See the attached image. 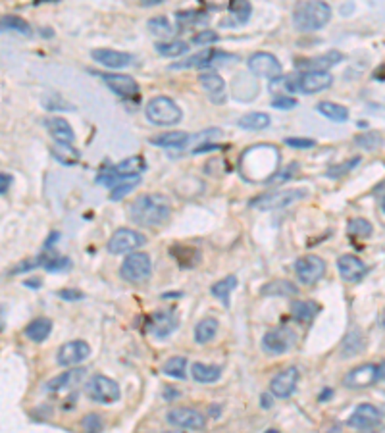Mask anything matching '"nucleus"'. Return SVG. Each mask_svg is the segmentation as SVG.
Returning a JSON list of instances; mask_svg holds the SVG:
<instances>
[{"instance_id": "1", "label": "nucleus", "mask_w": 385, "mask_h": 433, "mask_svg": "<svg viewBox=\"0 0 385 433\" xmlns=\"http://www.w3.org/2000/svg\"><path fill=\"white\" fill-rule=\"evenodd\" d=\"M172 216V206L166 197L158 193H146L131 202L130 218L133 224L143 227H158Z\"/></svg>"}, {"instance_id": "2", "label": "nucleus", "mask_w": 385, "mask_h": 433, "mask_svg": "<svg viewBox=\"0 0 385 433\" xmlns=\"http://www.w3.org/2000/svg\"><path fill=\"white\" fill-rule=\"evenodd\" d=\"M277 162H279V152L276 147H253L243 152L241 158V171L243 176L248 179H256V181H268L274 173H276Z\"/></svg>"}, {"instance_id": "3", "label": "nucleus", "mask_w": 385, "mask_h": 433, "mask_svg": "<svg viewBox=\"0 0 385 433\" xmlns=\"http://www.w3.org/2000/svg\"><path fill=\"white\" fill-rule=\"evenodd\" d=\"M331 20V8L328 2H300L293 10V25L299 31H318Z\"/></svg>"}, {"instance_id": "4", "label": "nucleus", "mask_w": 385, "mask_h": 433, "mask_svg": "<svg viewBox=\"0 0 385 433\" xmlns=\"http://www.w3.org/2000/svg\"><path fill=\"white\" fill-rule=\"evenodd\" d=\"M146 120L153 125H176L181 122V108L169 97H154L146 102Z\"/></svg>"}, {"instance_id": "5", "label": "nucleus", "mask_w": 385, "mask_h": 433, "mask_svg": "<svg viewBox=\"0 0 385 433\" xmlns=\"http://www.w3.org/2000/svg\"><path fill=\"white\" fill-rule=\"evenodd\" d=\"M85 395L91 399V401L99 402V404H114L120 401V385L115 383L114 379L108 378V376H92L87 383H85Z\"/></svg>"}, {"instance_id": "6", "label": "nucleus", "mask_w": 385, "mask_h": 433, "mask_svg": "<svg viewBox=\"0 0 385 433\" xmlns=\"http://www.w3.org/2000/svg\"><path fill=\"white\" fill-rule=\"evenodd\" d=\"M308 194L307 189H279L274 193H266L251 201V206L258 210H277L291 206L295 202L302 201Z\"/></svg>"}, {"instance_id": "7", "label": "nucleus", "mask_w": 385, "mask_h": 433, "mask_svg": "<svg viewBox=\"0 0 385 433\" xmlns=\"http://www.w3.org/2000/svg\"><path fill=\"white\" fill-rule=\"evenodd\" d=\"M150 274H153V264L146 253H131L120 268V276L127 283H145L150 278Z\"/></svg>"}, {"instance_id": "8", "label": "nucleus", "mask_w": 385, "mask_h": 433, "mask_svg": "<svg viewBox=\"0 0 385 433\" xmlns=\"http://www.w3.org/2000/svg\"><path fill=\"white\" fill-rule=\"evenodd\" d=\"M295 341H297V333L293 332L289 325L274 327L262 337V350L270 356L284 355L295 345Z\"/></svg>"}, {"instance_id": "9", "label": "nucleus", "mask_w": 385, "mask_h": 433, "mask_svg": "<svg viewBox=\"0 0 385 433\" xmlns=\"http://www.w3.org/2000/svg\"><path fill=\"white\" fill-rule=\"evenodd\" d=\"M146 243V237L143 233L130 229V227H120L112 233V237L108 239V253L110 255H125V253H133L135 248L143 247Z\"/></svg>"}, {"instance_id": "10", "label": "nucleus", "mask_w": 385, "mask_h": 433, "mask_svg": "<svg viewBox=\"0 0 385 433\" xmlns=\"http://www.w3.org/2000/svg\"><path fill=\"white\" fill-rule=\"evenodd\" d=\"M246 64H248V70H251L253 76L270 79V81L281 78V71H284L279 60L274 55H270V52H254Z\"/></svg>"}, {"instance_id": "11", "label": "nucleus", "mask_w": 385, "mask_h": 433, "mask_svg": "<svg viewBox=\"0 0 385 433\" xmlns=\"http://www.w3.org/2000/svg\"><path fill=\"white\" fill-rule=\"evenodd\" d=\"M295 274L302 285H314L316 281L322 279L326 274V262H323V258L316 255L300 256L295 262Z\"/></svg>"}, {"instance_id": "12", "label": "nucleus", "mask_w": 385, "mask_h": 433, "mask_svg": "<svg viewBox=\"0 0 385 433\" xmlns=\"http://www.w3.org/2000/svg\"><path fill=\"white\" fill-rule=\"evenodd\" d=\"M299 379V370L295 366H289V368H285V370H281L272 378V381H270V393L277 397V399H289L297 391Z\"/></svg>"}, {"instance_id": "13", "label": "nucleus", "mask_w": 385, "mask_h": 433, "mask_svg": "<svg viewBox=\"0 0 385 433\" xmlns=\"http://www.w3.org/2000/svg\"><path fill=\"white\" fill-rule=\"evenodd\" d=\"M377 379H379L377 364H360L351 371H346V376L343 378V385L349 389H366V387L374 385Z\"/></svg>"}, {"instance_id": "14", "label": "nucleus", "mask_w": 385, "mask_h": 433, "mask_svg": "<svg viewBox=\"0 0 385 433\" xmlns=\"http://www.w3.org/2000/svg\"><path fill=\"white\" fill-rule=\"evenodd\" d=\"M168 424L181 427V430H202L206 425V418L200 414L199 410L187 409V406H177L166 414Z\"/></svg>"}, {"instance_id": "15", "label": "nucleus", "mask_w": 385, "mask_h": 433, "mask_svg": "<svg viewBox=\"0 0 385 433\" xmlns=\"http://www.w3.org/2000/svg\"><path fill=\"white\" fill-rule=\"evenodd\" d=\"M333 78L328 71H307L297 78V91L302 94H314L331 87Z\"/></svg>"}, {"instance_id": "16", "label": "nucleus", "mask_w": 385, "mask_h": 433, "mask_svg": "<svg viewBox=\"0 0 385 433\" xmlns=\"http://www.w3.org/2000/svg\"><path fill=\"white\" fill-rule=\"evenodd\" d=\"M89 355H91V347L85 341H69L66 345H62L60 350H58V364L71 368V366H77V364L87 360Z\"/></svg>"}, {"instance_id": "17", "label": "nucleus", "mask_w": 385, "mask_h": 433, "mask_svg": "<svg viewBox=\"0 0 385 433\" xmlns=\"http://www.w3.org/2000/svg\"><path fill=\"white\" fill-rule=\"evenodd\" d=\"M100 79L110 87V91L115 93L120 99H133L139 94V85L131 76L123 73H100Z\"/></svg>"}, {"instance_id": "18", "label": "nucleus", "mask_w": 385, "mask_h": 433, "mask_svg": "<svg viewBox=\"0 0 385 433\" xmlns=\"http://www.w3.org/2000/svg\"><path fill=\"white\" fill-rule=\"evenodd\" d=\"M199 83L202 87V91L208 94L210 102L214 104H223L227 101V94H225V81L220 78L218 71H202L199 76Z\"/></svg>"}, {"instance_id": "19", "label": "nucleus", "mask_w": 385, "mask_h": 433, "mask_svg": "<svg viewBox=\"0 0 385 433\" xmlns=\"http://www.w3.org/2000/svg\"><path fill=\"white\" fill-rule=\"evenodd\" d=\"M379 422H382V410L374 406V404L364 402V404H358L354 409L346 424L351 427H356V430H370V427H376Z\"/></svg>"}, {"instance_id": "20", "label": "nucleus", "mask_w": 385, "mask_h": 433, "mask_svg": "<svg viewBox=\"0 0 385 433\" xmlns=\"http://www.w3.org/2000/svg\"><path fill=\"white\" fill-rule=\"evenodd\" d=\"M337 270L345 281H349V283H358V281L364 279V276L368 274V266L362 262L358 256L343 255L339 256Z\"/></svg>"}, {"instance_id": "21", "label": "nucleus", "mask_w": 385, "mask_h": 433, "mask_svg": "<svg viewBox=\"0 0 385 433\" xmlns=\"http://www.w3.org/2000/svg\"><path fill=\"white\" fill-rule=\"evenodd\" d=\"M177 325H179V318L172 310L156 312L148 322V332L153 333L156 339H164V337H168L169 333L176 332Z\"/></svg>"}, {"instance_id": "22", "label": "nucleus", "mask_w": 385, "mask_h": 433, "mask_svg": "<svg viewBox=\"0 0 385 433\" xmlns=\"http://www.w3.org/2000/svg\"><path fill=\"white\" fill-rule=\"evenodd\" d=\"M343 60V55L339 50H330V52H323L320 56H312V58H302V60H297V68L299 70L307 71H326L333 68L335 64H339Z\"/></svg>"}, {"instance_id": "23", "label": "nucleus", "mask_w": 385, "mask_h": 433, "mask_svg": "<svg viewBox=\"0 0 385 433\" xmlns=\"http://www.w3.org/2000/svg\"><path fill=\"white\" fill-rule=\"evenodd\" d=\"M92 60L99 62L100 66H106L110 70H122L131 64V55L122 52V50H112V48H94L91 52Z\"/></svg>"}, {"instance_id": "24", "label": "nucleus", "mask_w": 385, "mask_h": 433, "mask_svg": "<svg viewBox=\"0 0 385 433\" xmlns=\"http://www.w3.org/2000/svg\"><path fill=\"white\" fill-rule=\"evenodd\" d=\"M46 127L52 135V139L60 145V147H71L76 141V133L71 129V125L64 120V118H48L46 120Z\"/></svg>"}, {"instance_id": "25", "label": "nucleus", "mask_w": 385, "mask_h": 433, "mask_svg": "<svg viewBox=\"0 0 385 433\" xmlns=\"http://www.w3.org/2000/svg\"><path fill=\"white\" fill-rule=\"evenodd\" d=\"M145 170V158H143V156H131V158H125V160H122L120 164H115L114 168H112V173H114L118 179L127 181V179L139 178Z\"/></svg>"}, {"instance_id": "26", "label": "nucleus", "mask_w": 385, "mask_h": 433, "mask_svg": "<svg viewBox=\"0 0 385 433\" xmlns=\"http://www.w3.org/2000/svg\"><path fill=\"white\" fill-rule=\"evenodd\" d=\"M85 370L83 368H74V370L62 371L60 376L52 378L48 383H46V391L50 393H58V391H64V389H69V387L77 385L79 381H83Z\"/></svg>"}, {"instance_id": "27", "label": "nucleus", "mask_w": 385, "mask_h": 433, "mask_svg": "<svg viewBox=\"0 0 385 433\" xmlns=\"http://www.w3.org/2000/svg\"><path fill=\"white\" fill-rule=\"evenodd\" d=\"M154 147L162 148H183L191 143V135L185 132H168L160 133V135H154L148 141Z\"/></svg>"}, {"instance_id": "28", "label": "nucleus", "mask_w": 385, "mask_h": 433, "mask_svg": "<svg viewBox=\"0 0 385 433\" xmlns=\"http://www.w3.org/2000/svg\"><path fill=\"white\" fill-rule=\"evenodd\" d=\"M299 293V287L289 279H272L260 287V294L264 297H293Z\"/></svg>"}, {"instance_id": "29", "label": "nucleus", "mask_w": 385, "mask_h": 433, "mask_svg": "<svg viewBox=\"0 0 385 433\" xmlns=\"http://www.w3.org/2000/svg\"><path fill=\"white\" fill-rule=\"evenodd\" d=\"M191 374L192 379L199 381V383H214V381L222 378V366L195 362L191 366Z\"/></svg>"}, {"instance_id": "30", "label": "nucleus", "mask_w": 385, "mask_h": 433, "mask_svg": "<svg viewBox=\"0 0 385 433\" xmlns=\"http://www.w3.org/2000/svg\"><path fill=\"white\" fill-rule=\"evenodd\" d=\"M214 48H202L199 52H195L189 58H185L181 62L172 64V70H187V68H206L210 60L214 58Z\"/></svg>"}, {"instance_id": "31", "label": "nucleus", "mask_w": 385, "mask_h": 433, "mask_svg": "<svg viewBox=\"0 0 385 433\" xmlns=\"http://www.w3.org/2000/svg\"><path fill=\"white\" fill-rule=\"evenodd\" d=\"M50 332H52V322L48 318H37L25 327L23 333H25L27 339L35 341V343H43L50 335Z\"/></svg>"}, {"instance_id": "32", "label": "nucleus", "mask_w": 385, "mask_h": 433, "mask_svg": "<svg viewBox=\"0 0 385 433\" xmlns=\"http://www.w3.org/2000/svg\"><path fill=\"white\" fill-rule=\"evenodd\" d=\"M270 124H272V118L268 114H264V112H248L243 118H239L237 122L239 127L246 129V132H262Z\"/></svg>"}, {"instance_id": "33", "label": "nucleus", "mask_w": 385, "mask_h": 433, "mask_svg": "<svg viewBox=\"0 0 385 433\" xmlns=\"http://www.w3.org/2000/svg\"><path fill=\"white\" fill-rule=\"evenodd\" d=\"M318 308L320 306L314 301H295L291 304V314L300 324H310L318 314Z\"/></svg>"}, {"instance_id": "34", "label": "nucleus", "mask_w": 385, "mask_h": 433, "mask_svg": "<svg viewBox=\"0 0 385 433\" xmlns=\"http://www.w3.org/2000/svg\"><path fill=\"white\" fill-rule=\"evenodd\" d=\"M237 289V278L235 276H227V278L216 281L214 285L210 287V293L212 297H216L218 301H222L225 306H230V294L231 291Z\"/></svg>"}, {"instance_id": "35", "label": "nucleus", "mask_w": 385, "mask_h": 433, "mask_svg": "<svg viewBox=\"0 0 385 433\" xmlns=\"http://www.w3.org/2000/svg\"><path fill=\"white\" fill-rule=\"evenodd\" d=\"M218 320L216 318H204L199 324L195 325V341L199 345H204L208 341H212L218 333Z\"/></svg>"}, {"instance_id": "36", "label": "nucleus", "mask_w": 385, "mask_h": 433, "mask_svg": "<svg viewBox=\"0 0 385 433\" xmlns=\"http://www.w3.org/2000/svg\"><path fill=\"white\" fill-rule=\"evenodd\" d=\"M316 110L331 122H346L349 120V110L345 106H341V104H335V102L322 101L316 106Z\"/></svg>"}, {"instance_id": "37", "label": "nucleus", "mask_w": 385, "mask_h": 433, "mask_svg": "<svg viewBox=\"0 0 385 433\" xmlns=\"http://www.w3.org/2000/svg\"><path fill=\"white\" fill-rule=\"evenodd\" d=\"M37 260H38V264H41V266L48 271H62V270H68V268H71V260H69V258H66V256H58V255L50 256L48 255V250H43V255L38 256Z\"/></svg>"}, {"instance_id": "38", "label": "nucleus", "mask_w": 385, "mask_h": 433, "mask_svg": "<svg viewBox=\"0 0 385 433\" xmlns=\"http://www.w3.org/2000/svg\"><path fill=\"white\" fill-rule=\"evenodd\" d=\"M346 232L354 239H368L372 232H374V227H372V224L366 218H353L349 222V225H346Z\"/></svg>"}, {"instance_id": "39", "label": "nucleus", "mask_w": 385, "mask_h": 433, "mask_svg": "<svg viewBox=\"0 0 385 433\" xmlns=\"http://www.w3.org/2000/svg\"><path fill=\"white\" fill-rule=\"evenodd\" d=\"M156 52L166 58H177L189 50V45L185 41H168V43H156Z\"/></svg>"}, {"instance_id": "40", "label": "nucleus", "mask_w": 385, "mask_h": 433, "mask_svg": "<svg viewBox=\"0 0 385 433\" xmlns=\"http://www.w3.org/2000/svg\"><path fill=\"white\" fill-rule=\"evenodd\" d=\"M251 12H253V6L246 0L230 4V17H233V25H245L251 17Z\"/></svg>"}, {"instance_id": "41", "label": "nucleus", "mask_w": 385, "mask_h": 433, "mask_svg": "<svg viewBox=\"0 0 385 433\" xmlns=\"http://www.w3.org/2000/svg\"><path fill=\"white\" fill-rule=\"evenodd\" d=\"M2 31H10V33H20V35H25L29 37L31 35V25L23 20V17L18 16H4L2 17Z\"/></svg>"}, {"instance_id": "42", "label": "nucleus", "mask_w": 385, "mask_h": 433, "mask_svg": "<svg viewBox=\"0 0 385 433\" xmlns=\"http://www.w3.org/2000/svg\"><path fill=\"white\" fill-rule=\"evenodd\" d=\"M185 366H187V360H185L183 356H172L162 366V374H166V376L174 379H183Z\"/></svg>"}, {"instance_id": "43", "label": "nucleus", "mask_w": 385, "mask_h": 433, "mask_svg": "<svg viewBox=\"0 0 385 433\" xmlns=\"http://www.w3.org/2000/svg\"><path fill=\"white\" fill-rule=\"evenodd\" d=\"M270 91L276 97H289L297 91V79L293 78H277L270 81Z\"/></svg>"}, {"instance_id": "44", "label": "nucleus", "mask_w": 385, "mask_h": 433, "mask_svg": "<svg viewBox=\"0 0 385 433\" xmlns=\"http://www.w3.org/2000/svg\"><path fill=\"white\" fill-rule=\"evenodd\" d=\"M362 348H364V337L360 333L353 332L346 335L343 348H341V355H343V358H351V356L358 355Z\"/></svg>"}, {"instance_id": "45", "label": "nucleus", "mask_w": 385, "mask_h": 433, "mask_svg": "<svg viewBox=\"0 0 385 433\" xmlns=\"http://www.w3.org/2000/svg\"><path fill=\"white\" fill-rule=\"evenodd\" d=\"M354 145L362 150H376L377 147H382V135L377 132L362 133L358 137H354Z\"/></svg>"}, {"instance_id": "46", "label": "nucleus", "mask_w": 385, "mask_h": 433, "mask_svg": "<svg viewBox=\"0 0 385 433\" xmlns=\"http://www.w3.org/2000/svg\"><path fill=\"white\" fill-rule=\"evenodd\" d=\"M146 27L150 29L153 35H158V37H168L172 35V24H169L168 17L164 16H156L153 20H148Z\"/></svg>"}, {"instance_id": "47", "label": "nucleus", "mask_w": 385, "mask_h": 433, "mask_svg": "<svg viewBox=\"0 0 385 433\" xmlns=\"http://www.w3.org/2000/svg\"><path fill=\"white\" fill-rule=\"evenodd\" d=\"M297 170H299V164L297 162L289 164L285 170L276 171V173H274V176L266 181V185H284V183H287V181H291V179L295 178Z\"/></svg>"}, {"instance_id": "48", "label": "nucleus", "mask_w": 385, "mask_h": 433, "mask_svg": "<svg viewBox=\"0 0 385 433\" xmlns=\"http://www.w3.org/2000/svg\"><path fill=\"white\" fill-rule=\"evenodd\" d=\"M360 160H362L360 156H354V158H349V160L337 164V166H331L326 176H328V178H331V179L341 178V176H345V173H349V171L353 170L354 166H358V164H360Z\"/></svg>"}, {"instance_id": "49", "label": "nucleus", "mask_w": 385, "mask_h": 433, "mask_svg": "<svg viewBox=\"0 0 385 433\" xmlns=\"http://www.w3.org/2000/svg\"><path fill=\"white\" fill-rule=\"evenodd\" d=\"M139 183H141V178H133L127 179V181H123V183H118V185L112 189V193H110V201H122L123 197L130 194Z\"/></svg>"}, {"instance_id": "50", "label": "nucleus", "mask_w": 385, "mask_h": 433, "mask_svg": "<svg viewBox=\"0 0 385 433\" xmlns=\"http://www.w3.org/2000/svg\"><path fill=\"white\" fill-rule=\"evenodd\" d=\"M220 137H223V132L222 129H206V132H200L199 135H192L191 141L192 143H210L212 139H220Z\"/></svg>"}, {"instance_id": "51", "label": "nucleus", "mask_w": 385, "mask_h": 433, "mask_svg": "<svg viewBox=\"0 0 385 433\" xmlns=\"http://www.w3.org/2000/svg\"><path fill=\"white\" fill-rule=\"evenodd\" d=\"M218 39H220V35L212 31V29H208V31L197 33V35L192 37V43H195V45H212V43H218Z\"/></svg>"}, {"instance_id": "52", "label": "nucleus", "mask_w": 385, "mask_h": 433, "mask_svg": "<svg viewBox=\"0 0 385 433\" xmlns=\"http://www.w3.org/2000/svg\"><path fill=\"white\" fill-rule=\"evenodd\" d=\"M297 104H299V102H297V99H293V97H274V99H272V106L276 110H293Z\"/></svg>"}, {"instance_id": "53", "label": "nucleus", "mask_w": 385, "mask_h": 433, "mask_svg": "<svg viewBox=\"0 0 385 433\" xmlns=\"http://www.w3.org/2000/svg\"><path fill=\"white\" fill-rule=\"evenodd\" d=\"M285 145L291 148H312L316 147V141L307 139V137H287Z\"/></svg>"}, {"instance_id": "54", "label": "nucleus", "mask_w": 385, "mask_h": 433, "mask_svg": "<svg viewBox=\"0 0 385 433\" xmlns=\"http://www.w3.org/2000/svg\"><path fill=\"white\" fill-rule=\"evenodd\" d=\"M83 425L89 433H99L102 430V422H100V418L97 414H89V416L85 418Z\"/></svg>"}, {"instance_id": "55", "label": "nucleus", "mask_w": 385, "mask_h": 433, "mask_svg": "<svg viewBox=\"0 0 385 433\" xmlns=\"http://www.w3.org/2000/svg\"><path fill=\"white\" fill-rule=\"evenodd\" d=\"M56 294H58L60 299H64V301H81V299H83V293L76 291V289H62V291H58Z\"/></svg>"}, {"instance_id": "56", "label": "nucleus", "mask_w": 385, "mask_h": 433, "mask_svg": "<svg viewBox=\"0 0 385 433\" xmlns=\"http://www.w3.org/2000/svg\"><path fill=\"white\" fill-rule=\"evenodd\" d=\"M10 185H12V176H8L6 171L4 173H0V193L4 194L10 189Z\"/></svg>"}, {"instance_id": "57", "label": "nucleus", "mask_w": 385, "mask_h": 433, "mask_svg": "<svg viewBox=\"0 0 385 433\" xmlns=\"http://www.w3.org/2000/svg\"><path fill=\"white\" fill-rule=\"evenodd\" d=\"M262 406H264V409H270V406H272V397H268V393L262 395Z\"/></svg>"}, {"instance_id": "58", "label": "nucleus", "mask_w": 385, "mask_h": 433, "mask_svg": "<svg viewBox=\"0 0 385 433\" xmlns=\"http://www.w3.org/2000/svg\"><path fill=\"white\" fill-rule=\"evenodd\" d=\"M162 0H143V6H156V4H160Z\"/></svg>"}, {"instance_id": "59", "label": "nucleus", "mask_w": 385, "mask_h": 433, "mask_svg": "<svg viewBox=\"0 0 385 433\" xmlns=\"http://www.w3.org/2000/svg\"><path fill=\"white\" fill-rule=\"evenodd\" d=\"M377 366H379V379H385V360Z\"/></svg>"}, {"instance_id": "60", "label": "nucleus", "mask_w": 385, "mask_h": 433, "mask_svg": "<svg viewBox=\"0 0 385 433\" xmlns=\"http://www.w3.org/2000/svg\"><path fill=\"white\" fill-rule=\"evenodd\" d=\"M379 325L385 329V308H384V312H382V316H379Z\"/></svg>"}, {"instance_id": "61", "label": "nucleus", "mask_w": 385, "mask_h": 433, "mask_svg": "<svg viewBox=\"0 0 385 433\" xmlns=\"http://www.w3.org/2000/svg\"><path fill=\"white\" fill-rule=\"evenodd\" d=\"M25 285H29V287H41V281H25Z\"/></svg>"}, {"instance_id": "62", "label": "nucleus", "mask_w": 385, "mask_h": 433, "mask_svg": "<svg viewBox=\"0 0 385 433\" xmlns=\"http://www.w3.org/2000/svg\"><path fill=\"white\" fill-rule=\"evenodd\" d=\"M382 210H384V214H385V197H384V201H382Z\"/></svg>"}, {"instance_id": "63", "label": "nucleus", "mask_w": 385, "mask_h": 433, "mask_svg": "<svg viewBox=\"0 0 385 433\" xmlns=\"http://www.w3.org/2000/svg\"><path fill=\"white\" fill-rule=\"evenodd\" d=\"M264 433H279L277 430H268V432H264Z\"/></svg>"}, {"instance_id": "64", "label": "nucleus", "mask_w": 385, "mask_h": 433, "mask_svg": "<svg viewBox=\"0 0 385 433\" xmlns=\"http://www.w3.org/2000/svg\"><path fill=\"white\" fill-rule=\"evenodd\" d=\"M164 433H183V432H164Z\"/></svg>"}]
</instances>
